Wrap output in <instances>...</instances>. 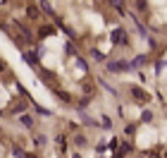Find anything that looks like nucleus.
Returning a JSON list of instances; mask_svg holds the SVG:
<instances>
[{"mask_svg":"<svg viewBox=\"0 0 167 158\" xmlns=\"http://www.w3.org/2000/svg\"><path fill=\"white\" fill-rule=\"evenodd\" d=\"M110 69H115V72H122V69H127V63H115V65H110Z\"/></svg>","mask_w":167,"mask_h":158,"instance_id":"f257e3e1","label":"nucleus"},{"mask_svg":"<svg viewBox=\"0 0 167 158\" xmlns=\"http://www.w3.org/2000/svg\"><path fill=\"white\" fill-rule=\"evenodd\" d=\"M112 41H117V43H124V34H122V31H115V34H112Z\"/></svg>","mask_w":167,"mask_h":158,"instance_id":"f03ea898","label":"nucleus"},{"mask_svg":"<svg viewBox=\"0 0 167 158\" xmlns=\"http://www.w3.org/2000/svg\"><path fill=\"white\" fill-rule=\"evenodd\" d=\"M22 125H26V127H31L33 122H31V118H29V115H24V118H22Z\"/></svg>","mask_w":167,"mask_h":158,"instance_id":"7ed1b4c3","label":"nucleus"}]
</instances>
